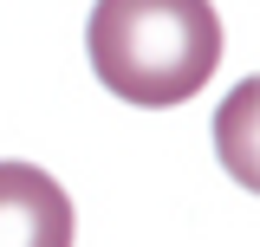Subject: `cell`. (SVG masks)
Wrapping results in <instances>:
<instances>
[{"label":"cell","mask_w":260,"mask_h":247,"mask_svg":"<svg viewBox=\"0 0 260 247\" xmlns=\"http://www.w3.org/2000/svg\"><path fill=\"white\" fill-rule=\"evenodd\" d=\"M221 59L208 0H104L91 13V72L124 104H189Z\"/></svg>","instance_id":"6da1fadb"},{"label":"cell","mask_w":260,"mask_h":247,"mask_svg":"<svg viewBox=\"0 0 260 247\" xmlns=\"http://www.w3.org/2000/svg\"><path fill=\"white\" fill-rule=\"evenodd\" d=\"M0 247H72V202L32 163H0Z\"/></svg>","instance_id":"7a4b0ae2"}]
</instances>
